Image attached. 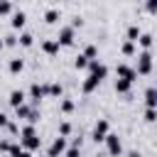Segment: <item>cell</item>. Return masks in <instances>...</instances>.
<instances>
[{"instance_id": "32", "label": "cell", "mask_w": 157, "mask_h": 157, "mask_svg": "<svg viewBox=\"0 0 157 157\" xmlns=\"http://www.w3.org/2000/svg\"><path fill=\"white\" fill-rule=\"evenodd\" d=\"M64 157H81V147H66V152H64Z\"/></svg>"}, {"instance_id": "11", "label": "cell", "mask_w": 157, "mask_h": 157, "mask_svg": "<svg viewBox=\"0 0 157 157\" xmlns=\"http://www.w3.org/2000/svg\"><path fill=\"white\" fill-rule=\"evenodd\" d=\"M25 22H27V12H25V10H15V12H12V17H10L12 29H22V27H25Z\"/></svg>"}, {"instance_id": "37", "label": "cell", "mask_w": 157, "mask_h": 157, "mask_svg": "<svg viewBox=\"0 0 157 157\" xmlns=\"http://www.w3.org/2000/svg\"><path fill=\"white\" fill-rule=\"evenodd\" d=\"M81 25H83V20H81V17H74V20H71V27H74V29H76V27H81Z\"/></svg>"}, {"instance_id": "27", "label": "cell", "mask_w": 157, "mask_h": 157, "mask_svg": "<svg viewBox=\"0 0 157 157\" xmlns=\"http://www.w3.org/2000/svg\"><path fill=\"white\" fill-rule=\"evenodd\" d=\"M12 12H15V7H12V2H7V0H2L0 2V15L5 17V15H10L12 17Z\"/></svg>"}, {"instance_id": "15", "label": "cell", "mask_w": 157, "mask_h": 157, "mask_svg": "<svg viewBox=\"0 0 157 157\" xmlns=\"http://www.w3.org/2000/svg\"><path fill=\"white\" fill-rule=\"evenodd\" d=\"M32 110H34V105H29V103H22L20 108H15V118H20V120H29Z\"/></svg>"}, {"instance_id": "5", "label": "cell", "mask_w": 157, "mask_h": 157, "mask_svg": "<svg viewBox=\"0 0 157 157\" xmlns=\"http://www.w3.org/2000/svg\"><path fill=\"white\" fill-rule=\"evenodd\" d=\"M105 150H108L110 157H120V155H123V142H120V137H118L115 132H108V137H105Z\"/></svg>"}, {"instance_id": "13", "label": "cell", "mask_w": 157, "mask_h": 157, "mask_svg": "<svg viewBox=\"0 0 157 157\" xmlns=\"http://www.w3.org/2000/svg\"><path fill=\"white\" fill-rule=\"evenodd\" d=\"M98 86H101V78H96V76L88 74V76L83 78V83H81V91H83V93H93Z\"/></svg>"}, {"instance_id": "19", "label": "cell", "mask_w": 157, "mask_h": 157, "mask_svg": "<svg viewBox=\"0 0 157 157\" xmlns=\"http://www.w3.org/2000/svg\"><path fill=\"white\" fill-rule=\"evenodd\" d=\"M44 22H47V25H56V22H59V10H56V7H49V10L44 12Z\"/></svg>"}, {"instance_id": "4", "label": "cell", "mask_w": 157, "mask_h": 157, "mask_svg": "<svg viewBox=\"0 0 157 157\" xmlns=\"http://www.w3.org/2000/svg\"><path fill=\"white\" fill-rule=\"evenodd\" d=\"M74 39H76V29H74L71 25H64V27H59L56 42H59L61 47H71V44H74Z\"/></svg>"}, {"instance_id": "2", "label": "cell", "mask_w": 157, "mask_h": 157, "mask_svg": "<svg viewBox=\"0 0 157 157\" xmlns=\"http://www.w3.org/2000/svg\"><path fill=\"white\" fill-rule=\"evenodd\" d=\"M135 71H137V76H150V74H152V54H150V52H140V54H137Z\"/></svg>"}, {"instance_id": "9", "label": "cell", "mask_w": 157, "mask_h": 157, "mask_svg": "<svg viewBox=\"0 0 157 157\" xmlns=\"http://www.w3.org/2000/svg\"><path fill=\"white\" fill-rule=\"evenodd\" d=\"M88 74L103 81V78L108 76V66H105L103 61H98V59H96V61H91V64H88Z\"/></svg>"}, {"instance_id": "29", "label": "cell", "mask_w": 157, "mask_h": 157, "mask_svg": "<svg viewBox=\"0 0 157 157\" xmlns=\"http://www.w3.org/2000/svg\"><path fill=\"white\" fill-rule=\"evenodd\" d=\"M69 135H71V123L64 120V123L59 125V137H69Z\"/></svg>"}, {"instance_id": "16", "label": "cell", "mask_w": 157, "mask_h": 157, "mask_svg": "<svg viewBox=\"0 0 157 157\" xmlns=\"http://www.w3.org/2000/svg\"><path fill=\"white\" fill-rule=\"evenodd\" d=\"M152 42H155V37H152L150 32H142V34H140V39H137V44L142 47V52H150V47H152Z\"/></svg>"}, {"instance_id": "39", "label": "cell", "mask_w": 157, "mask_h": 157, "mask_svg": "<svg viewBox=\"0 0 157 157\" xmlns=\"http://www.w3.org/2000/svg\"><path fill=\"white\" fill-rule=\"evenodd\" d=\"M2 49H5V42H2V39H0V52H2Z\"/></svg>"}, {"instance_id": "20", "label": "cell", "mask_w": 157, "mask_h": 157, "mask_svg": "<svg viewBox=\"0 0 157 157\" xmlns=\"http://www.w3.org/2000/svg\"><path fill=\"white\" fill-rule=\"evenodd\" d=\"M125 34H128V42H135V44H137V39H140V34H142V29H140L137 25H130Z\"/></svg>"}, {"instance_id": "30", "label": "cell", "mask_w": 157, "mask_h": 157, "mask_svg": "<svg viewBox=\"0 0 157 157\" xmlns=\"http://www.w3.org/2000/svg\"><path fill=\"white\" fill-rule=\"evenodd\" d=\"M2 42H5V47H10V49H12V47H17V44H20V39H17V37H15V34H5V37H2Z\"/></svg>"}, {"instance_id": "10", "label": "cell", "mask_w": 157, "mask_h": 157, "mask_svg": "<svg viewBox=\"0 0 157 157\" xmlns=\"http://www.w3.org/2000/svg\"><path fill=\"white\" fill-rule=\"evenodd\" d=\"M25 98H27V93H25L22 88H15V91H10V96H7V103H10L12 108H20L22 103H27Z\"/></svg>"}, {"instance_id": "24", "label": "cell", "mask_w": 157, "mask_h": 157, "mask_svg": "<svg viewBox=\"0 0 157 157\" xmlns=\"http://www.w3.org/2000/svg\"><path fill=\"white\" fill-rule=\"evenodd\" d=\"M10 74H22V69H25V59H10Z\"/></svg>"}, {"instance_id": "14", "label": "cell", "mask_w": 157, "mask_h": 157, "mask_svg": "<svg viewBox=\"0 0 157 157\" xmlns=\"http://www.w3.org/2000/svg\"><path fill=\"white\" fill-rule=\"evenodd\" d=\"M145 108H155L157 110V86L145 88Z\"/></svg>"}, {"instance_id": "26", "label": "cell", "mask_w": 157, "mask_h": 157, "mask_svg": "<svg viewBox=\"0 0 157 157\" xmlns=\"http://www.w3.org/2000/svg\"><path fill=\"white\" fill-rule=\"evenodd\" d=\"M49 96H52V98H61V96H64V86L56 83V81L49 83Z\"/></svg>"}, {"instance_id": "22", "label": "cell", "mask_w": 157, "mask_h": 157, "mask_svg": "<svg viewBox=\"0 0 157 157\" xmlns=\"http://www.w3.org/2000/svg\"><path fill=\"white\" fill-rule=\"evenodd\" d=\"M17 39H20V47H32L34 44V34L32 32H20Z\"/></svg>"}, {"instance_id": "7", "label": "cell", "mask_w": 157, "mask_h": 157, "mask_svg": "<svg viewBox=\"0 0 157 157\" xmlns=\"http://www.w3.org/2000/svg\"><path fill=\"white\" fill-rule=\"evenodd\" d=\"M115 74H118V78H125V81H130V83L137 81V71H135V66L118 64V66H115Z\"/></svg>"}, {"instance_id": "21", "label": "cell", "mask_w": 157, "mask_h": 157, "mask_svg": "<svg viewBox=\"0 0 157 157\" xmlns=\"http://www.w3.org/2000/svg\"><path fill=\"white\" fill-rule=\"evenodd\" d=\"M74 108H76V103H74L71 98H61V103H59V110H61L64 115H69V113H74Z\"/></svg>"}, {"instance_id": "6", "label": "cell", "mask_w": 157, "mask_h": 157, "mask_svg": "<svg viewBox=\"0 0 157 157\" xmlns=\"http://www.w3.org/2000/svg\"><path fill=\"white\" fill-rule=\"evenodd\" d=\"M64 152H66V137H59L56 135L52 140V145L47 147V157H61Z\"/></svg>"}, {"instance_id": "34", "label": "cell", "mask_w": 157, "mask_h": 157, "mask_svg": "<svg viewBox=\"0 0 157 157\" xmlns=\"http://www.w3.org/2000/svg\"><path fill=\"white\" fill-rule=\"evenodd\" d=\"M10 147H12V142H10V140H0V152L10 155Z\"/></svg>"}, {"instance_id": "3", "label": "cell", "mask_w": 157, "mask_h": 157, "mask_svg": "<svg viewBox=\"0 0 157 157\" xmlns=\"http://www.w3.org/2000/svg\"><path fill=\"white\" fill-rule=\"evenodd\" d=\"M44 96H49V83H32V86H29V101H32L34 108L39 105V101H42Z\"/></svg>"}, {"instance_id": "18", "label": "cell", "mask_w": 157, "mask_h": 157, "mask_svg": "<svg viewBox=\"0 0 157 157\" xmlns=\"http://www.w3.org/2000/svg\"><path fill=\"white\" fill-rule=\"evenodd\" d=\"M10 157H32V152H27L22 145L12 142V147H10Z\"/></svg>"}, {"instance_id": "17", "label": "cell", "mask_w": 157, "mask_h": 157, "mask_svg": "<svg viewBox=\"0 0 157 157\" xmlns=\"http://www.w3.org/2000/svg\"><path fill=\"white\" fill-rule=\"evenodd\" d=\"M113 88H115V93H123V96H125V93H130L132 83L125 81V78H115V86H113Z\"/></svg>"}, {"instance_id": "8", "label": "cell", "mask_w": 157, "mask_h": 157, "mask_svg": "<svg viewBox=\"0 0 157 157\" xmlns=\"http://www.w3.org/2000/svg\"><path fill=\"white\" fill-rule=\"evenodd\" d=\"M105 137H108V120H98L91 132V140L98 145V142H105Z\"/></svg>"}, {"instance_id": "33", "label": "cell", "mask_w": 157, "mask_h": 157, "mask_svg": "<svg viewBox=\"0 0 157 157\" xmlns=\"http://www.w3.org/2000/svg\"><path fill=\"white\" fill-rule=\"evenodd\" d=\"M145 10H147L150 15H157V0H147V2H145Z\"/></svg>"}, {"instance_id": "1", "label": "cell", "mask_w": 157, "mask_h": 157, "mask_svg": "<svg viewBox=\"0 0 157 157\" xmlns=\"http://www.w3.org/2000/svg\"><path fill=\"white\" fill-rule=\"evenodd\" d=\"M20 145H22L27 152H34V150L42 147V137L37 135V128H34V125H25V128L20 130Z\"/></svg>"}, {"instance_id": "35", "label": "cell", "mask_w": 157, "mask_h": 157, "mask_svg": "<svg viewBox=\"0 0 157 157\" xmlns=\"http://www.w3.org/2000/svg\"><path fill=\"white\" fill-rule=\"evenodd\" d=\"M7 125H10L7 115H5V113H0V128H5V130H7Z\"/></svg>"}, {"instance_id": "36", "label": "cell", "mask_w": 157, "mask_h": 157, "mask_svg": "<svg viewBox=\"0 0 157 157\" xmlns=\"http://www.w3.org/2000/svg\"><path fill=\"white\" fill-rule=\"evenodd\" d=\"M7 132H10V135H17V132H20V128H17L15 123H10V125H7Z\"/></svg>"}, {"instance_id": "12", "label": "cell", "mask_w": 157, "mask_h": 157, "mask_svg": "<svg viewBox=\"0 0 157 157\" xmlns=\"http://www.w3.org/2000/svg\"><path fill=\"white\" fill-rule=\"evenodd\" d=\"M59 49H61V44H59L56 39H44V42H42V52L49 54V56H56Z\"/></svg>"}, {"instance_id": "23", "label": "cell", "mask_w": 157, "mask_h": 157, "mask_svg": "<svg viewBox=\"0 0 157 157\" xmlns=\"http://www.w3.org/2000/svg\"><path fill=\"white\" fill-rule=\"evenodd\" d=\"M135 49H137V47H135V42H128V39H125V42L120 44V54H123V56H132V54H135Z\"/></svg>"}, {"instance_id": "31", "label": "cell", "mask_w": 157, "mask_h": 157, "mask_svg": "<svg viewBox=\"0 0 157 157\" xmlns=\"http://www.w3.org/2000/svg\"><path fill=\"white\" fill-rule=\"evenodd\" d=\"M157 120V110L155 108H145V123H155Z\"/></svg>"}, {"instance_id": "28", "label": "cell", "mask_w": 157, "mask_h": 157, "mask_svg": "<svg viewBox=\"0 0 157 157\" xmlns=\"http://www.w3.org/2000/svg\"><path fill=\"white\" fill-rule=\"evenodd\" d=\"M88 64H91V61H88L83 54H78V56L74 59V66H76V69H88Z\"/></svg>"}, {"instance_id": "38", "label": "cell", "mask_w": 157, "mask_h": 157, "mask_svg": "<svg viewBox=\"0 0 157 157\" xmlns=\"http://www.w3.org/2000/svg\"><path fill=\"white\" fill-rule=\"evenodd\" d=\"M128 157H142V155H140L137 150H130V152H128Z\"/></svg>"}, {"instance_id": "25", "label": "cell", "mask_w": 157, "mask_h": 157, "mask_svg": "<svg viewBox=\"0 0 157 157\" xmlns=\"http://www.w3.org/2000/svg\"><path fill=\"white\" fill-rule=\"evenodd\" d=\"M83 56H86L88 61H96V56H98V47H96V44H86V49H83Z\"/></svg>"}]
</instances>
